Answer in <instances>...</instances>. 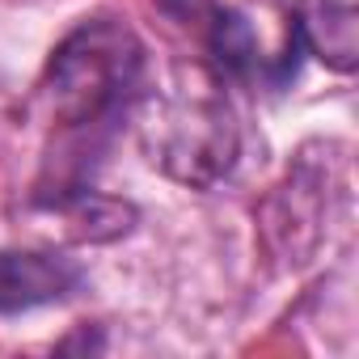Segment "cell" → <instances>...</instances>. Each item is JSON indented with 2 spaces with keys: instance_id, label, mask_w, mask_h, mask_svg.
I'll return each mask as SVG.
<instances>
[{
  "instance_id": "7a4b0ae2",
  "label": "cell",
  "mask_w": 359,
  "mask_h": 359,
  "mask_svg": "<svg viewBox=\"0 0 359 359\" xmlns=\"http://www.w3.org/2000/svg\"><path fill=\"white\" fill-rule=\"evenodd\" d=\"M216 72H191V85L152 102L144 118V152L187 187H216L237 165V118Z\"/></svg>"
},
{
  "instance_id": "277c9868",
  "label": "cell",
  "mask_w": 359,
  "mask_h": 359,
  "mask_svg": "<svg viewBox=\"0 0 359 359\" xmlns=\"http://www.w3.org/2000/svg\"><path fill=\"white\" fill-rule=\"evenodd\" d=\"M304 47L338 72L355 68V0H304L296 13Z\"/></svg>"
},
{
  "instance_id": "5b68a950",
  "label": "cell",
  "mask_w": 359,
  "mask_h": 359,
  "mask_svg": "<svg viewBox=\"0 0 359 359\" xmlns=\"http://www.w3.org/2000/svg\"><path fill=\"white\" fill-rule=\"evenodd\" d=\"M152 5H156L165 18H173L177 26H191L195 34H203L208 18L216 13V0H152Z\"/></svg>"
},
{
  "instance_id": "3957f363",
  "label": "cell",
  "mask_w": 359,
  "mask_h": 359,
  "mask_svg": "<svg viewBox=\"0 0 359 359\" xmlns=\"http://www.w3.org/2000/svg\"><path fill=\"white\" fill-rule=\"evenodd\" d=\"M85 283V271L47 250H0V317L30 313L43 304L68 300Z\"/></svg>"
},
{
  "instance_id": "6da1fadb",
  "label": "cell",
  "mask_w": 359,
  "mask_h": 359,
  "mask_svg": "<svg viewBox=\"0 0 359 359\" xmlns=\"http://www.w3.org/2000/svg\"><path fill=\"white\" fill-rule=\"evenodd\" d=\"M144 43L114 18L76 26L43 72V110L55 135L85 156L144 97Z\"/></svg>"
}]
</instances>
